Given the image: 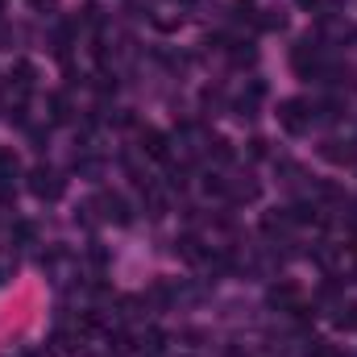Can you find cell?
<instances>
[{
	"label": "cell",
	"mask_w": 357,
	"mask_h": 357,
	"mask_svg": "<svg viewBox=\"0 0 357 357\" xmlns=\"http://www.w3.org/2000/svg\"><path fill=\"white\" fill-rule=\"evenodd\" d=\"M320 154H324L329 162H357V154L349 150V146L341 150V141H324V150H320Z\"/></svg>",
	"instance_id": "11"
},
{
	"label": "cell",
	"mask_w": 357,
	"mask_h": 357,
	"mask_svg": "<svg viewBox=\"0 0 357 357\" xmlns=\"http://www.w3.org/2000/svg\"><path fill=\"white\" fill-rule=\"evenodd\" d=\"M29 191H33L37 200H58V195L67 191V183H62V175H58V171L37 166V171L29 175Z\"/></svg>",
	"instance_id": "2"
},
{
	"label": "cell",
	"mask_w": 357,
	"mask_h": 357,
	"mask_svg": "<svg viewBox=\"0 0 357 357\" xmlns=\"http://www.w3.org/2000/svg\"><path fill=\"white\" fill-rule=\"evenodd\" d=\"M141 150H146L154 162H166V158H171V141H166L162 129H141Z\"/></svg>",
	"instance_id": "3"
},
{
	"label": "cell",
	"mask_w": 357,
	"mask_h": 357,
	"mask_svg": "<svg viewBox=\"0 0 357 357\" xmlns=\"http://www.w3.org/2000/svg\"><path fill=\"white\" fill-rule=\"evenodd\" d=\"M279 125H283L287 133H304V129L312 125V104H308V100H283V104H279Z\"/></svg>",
	"instance_id": "1"
},
{
	"label": "cell",
	"mask_w": 357,
	"mask_h": 357,
	"mask_svg": "<svg viewBox=\"0 0 357 357\" xmlns=\"http://www.w3.org/2000/svg\"><path fill=\"white\" fill-rule=\"evenodd\" d=\"M0 8H4V0H0Z\"/></svg>",
	"instance_id": "20"
},
{
	"label": "cell",
	"mask_w": 357,
	"mask_h": 357,
	"mask_svg": "<svg viewBox=\"0 0 357 357\" xmlns=\"http://www.w3.org/2000/svg\"><path fill=\"white\" fill-rule=\"evenodd\" d=\"M250 154H254V158H262V154H266V141H262V137H258V141H250Z\"/></svg>",
	"instance_id": "17"
},
{
	"label": "cell",
	"mask_w": 357,
	"mask_h": 357,
	"mask_svg": "<svg viewBox=\"0 0 357 357\" xmlns=\"http://www.w3.org/2000/svg\"><path fill=\"white\" fill-rule=\"evenodd\" d=\"M33 4H50V0H33Z\"/></svg>",
	"instance_id": "19"
},
{
	"label": "cell",
	"mask_w": 357,
	"mask_h": 357,
	"mask_svg": "<svg viewBox=\"0 0 357 357\" xmlns=\"http://www.w3.org/2000/svg\"><path fill=\"white\" fill-rule=\"evenodd\" d=\"M100 204H104V208H108V212H104V216H108V220H116V225H129V204H125V200H121V195H104V200H100Z\"/></svg>",
	"instance_id": "8"
},
{
	"label": "cell",
	"mask_w": 357,
	"mask_h": 357,
	"mask_svg": "<svg viewBox=\"0 0 357 357\" xmlns=\"http://www.w3.org/2000/svg\"><path fill=\"white\" fill-rule=\"evenodd\" d=\"M337 329H357V308H341V316H337Z\"/></svg>",
	"instance_id": "16"
},
{
	"label": "cell",
	"mask_w": 357,
	"mask_h": 357,
	"mask_svg": "<svg viewBox=\"0 0 357 357\" xmlns=\"http://www.w3.org/2000/svg\"><path fill=\"white\" fill-rule=\"evenodd\" d=\"M295 220H291V208H270L266 216H262V233L266 237H279V233H287Z\"/></svg>",
	"instance_id": "6"
},
{
	"label": "cell",
	"mask_w": 357,
	"mask_h": 357,
	"mask_svg": "<svg viewBox=\"0 0 357 357\" xmlns=\"http://www.w3.org/2000/svg\"><path fill=\"white\" fill-rule=\"evenodd\" d=\"M50 121H54V125L71 121V100H67L62 92H54V96H50Z\"/></svg>",
	"instance_id": "10"
},
{
	"label": "cell",
	"mask_w": 357,
	"mask_h": 357,
	"mask_svg": "<svg viewBox=\"0 0 357 357\" xmlns=\"http://www.w3.org/2000/svg\"><path fill=\"white\" fill-rule=\"evenodd\" d=\"M33 237H37V229H33L29 220H17V225H12V241H17V245H29Z\"/></svg>",
	"instance_id": "12"
},
{
	"label": "cell",
	"mask_w": 357,
	"mask_h": 357,
	"mask_svg": "<svg viewBox=\"0 0 357 357\" xmlns=\"http://www.w3.org/2000/svg\"><path fill=\"white\" fill-rule=\"evenodd\" d=\"M204 191H208V195H225V191H229V183H225L220 175H208V179H204Z\"/></svg>",
	"instance_id": "15"
},
{
	"label": "cell",
	"mask_w": 357,
	"mask_h": 357,
	"mask_svg": "<svg viewBox=\"0 0 357 357\" xmlns=\"http://www.w3.org/2000/svg\"><path fill=\"white\" fill-rule=\"evenodd\" d=\"M8 79H12V87L25 96V92H33V83H37V67H33V62H25V58H17V62H12V71H8Z\"/></svg>",
	"instance_id": "5"
},
{
	"label": "cell",
	"mask_w": 357,
	"mask_h": 357,
	"mask_svg": "<svg viewBox=\"0 0 357 357\" xmlns=\"http://www.w3.org/2000/svg\"><path fill=\"white\" fill-rule=\"evenodd\" d=\"M146 208H150V216H166V200L154 187H146Z\"/></svg>",
	"instance_id": "13"
},
{
	"label": "cell",
	"mask_w": 357,
	"mask_h": 357,
	"mask_svg": "<svg viewBox=\"0 0 357 357\" xmlns=\"http://www.w3.org/2000/svg\"><path fill=\"white\" fill-rule=\"evenodd\" d=\"M299 4H304V8H312V4H316V0H299Z\"/></svg>",
	"instance_id": "18"
},
{
	"label": "cell",
	"mask_w": 357,
	"mask_h": 357,
	"mask_svg": "<svg viewBox=\"0 0 357 357\" xmlns=\"http://www.w3.org/2000/svg\"><path fill=\"white\" fill-rule=\"evenodd\" d=\"M270 304H275L279 312H295V308H299V287H295L291 279L275 283V287H270Z\"/></svg>",
	"instance_id": "4"
},
{
	"label": "cell",
	"mask_w": 357,
	"mask_h": 357,
	"mask_svg": "<svg viewBox=\"0 0 357 357\" xmlns=\"http://www.w3.org/2000/svg\"><path fill=\"white\" fill-rule=\"evenodd\" d=\"M179 258L183 262H191V266H200V262H208V250H204V241L200 237H179Z\"/></svg>",
	"instance_id": "7"
},
{
	"label": "cell",
	"mask_w": 357,
	"mask_h": 357,
	"mask_svg": "<svg viewBox=\"0 0 357 357\" xmlns=\"http://www.w3.org/2000/svg\"><path fill=\"white\" fill-rule=\"evenodd\" d=\"M291 62H295V71H299V75H308V71L316 67V50H312V46L304 42V46H295V54H291Z\"/></svg>",
	"instance_id": "9"
},
{
	"label": "cell",
	"mask_w": 357,
	"mask_h": 357,
	"mask_svg": "<svg viewBox=\"0 0 357 357\" xmlns=\"http://www.w3.org/2000/svg\"><path fill=\"white\" fill-rule=\"evenodd\" d=\"M212 158H216V162H229V158H233V146H229L225 137H216V141H212Z\"/></svg>",
	"instance_id": "14"
}]
</instances>
